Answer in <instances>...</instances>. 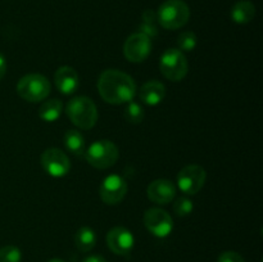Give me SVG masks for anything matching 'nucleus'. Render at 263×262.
<instances>
[{"instance_id":"nucleus-1","label":"nucleus","mask_w":263,"mask_h":262,"mask_svg":"<svg viewBox=\"0 0 263 262\" xmlns=\"http://www.w3.org/2000/svg\"><path fill=\"white\" fill-rule=\"evenodd\" d=\"M98 91L109 104L130 103L136 94V84L130 74L118 69H105L98 80Z\"/></svg>"},{"instance_id":"nucleus-2","label":"nucleus","mask_w":263,"mask_h":262,"mask_svg":"<svg viewBox=\"0 0 263 262\" xmlns=\"http://www.w3.org/2000/svg\"><path fill=\"white\" fill-rule=\"evenodd\" d=\"M66 113L72 123L82 130H90L98 121L97 105L87 97H76L69 100Z\"/></svg>"},{"instance_id":"nucleus-3","label":"nucleus","mask_w":263,"mask_h":262,"mask_svg":"<svg viewBox=\"0 0 263 262\" xmlns=\"http://www.w3.org/2000/svg\"><path fill=\"white\" fill-rule=\"evenodd\" d=\"M157 21L166 30H177L187 23L190 9L182 0H166L159 7Z\"/></svg>"},{"instance_id":"nucleus-4","label":"nucleus","mask_w":263,"mask_h":262,"mask_svg":"<svg viewBox=\"0 0 263 262\" xmlns=\"http://www.w3.org/2000/svg\"><path fill=\"white\" fill-rule=\"evenodd\" d=\"M50 82L40 73H30L23 76L17 84V92L27 102H41L50 94Z\"/></svg>"},{"instance_id":"nucleus-5","label":"nucleus","mask_w":263,"mask_h":262,"mask_svg":"<svg viewBox=\"0 0 263 262\" xmlns=\"http://www.w3.org/2000/svg\"><path fill=\"white\" fill-rule=\"evenodd\" d=\"M118 148L115 143L109 140H98L89 146L87 151H85V157L86 161L91 164L92 167L99 170L109 169L115 166L117 162Z\"/></svg>"},{"instance_id":"nucleus-6","label":"nucleus","mask_w":263,"mask_h":262,"mask_svg":"<svg viewBox=\"0 0 263 262\" xmlns=\"http://www.w3.org/2000/svg\"><path fill=\"white\" fill-rule=\"evenodd\" d=\"M159 69L162 74L170 81H181L187 74L189 69V63L182 53L179 49H167L161 57L159 61Z\"/></svg>"},{"instance_id":"nucleus-7","label":"nucleus","mask_w":263,"mask_h":262,"mask_svg":"<svg viewBox=\"0 0 263 262\" xmlns=\"http://www.w3.org/2000/svg\"><path fill=\"white\" fill-rule=\"evenodd\" d=\"M207 174L199 164H189L177 175V185L180 190L187 195H194L204 186Z\"/></svg>"},{"instance_id":"nucleus-8","label":"nucleus","mask_w":263,"mask_h":262,"mask_svg":"<svg viewBox=\"0 0 263 262\" xmlns=\"http://www.w3.org/2000/svg\"><path fill=\"white\" fill-rule=\"evenodd\" d=\"M144 225L157 238H166L174 229V220L167 211L149 208L144 213Z\"/></svg>"},{"instance_id":"nucleus-9","label":"nucleus","mask_w":263,"mask_h":262,"mask_svg":"<svg viewBox=\"0 0 263 262\" xmlns=\"http://www.w3.org/2000/svg\"><path fill=\"white\" fill-rule=\"evenodd\" d=\"M41 166L53 177L66 176L71 169L67 154L58 148H49L41 154Z\"/></svg>"},{"instance_id":"nucleus-10","label":"nucleus","mask_w":263,"mask_h":262,"mask_svg":"<svg viewBox=\"0 0 263 262\" xmlns=\"http://www.w3.org/2000/svg\"><path fill=\"white\" fill-rule=\"evenodd\" d=\"M127 193V182L120 175H109L103 180L99 188V195L107 204L115 205L122 202Z\"/></svg>"},{"instance_id":"nucleus-11","label":"nucleus","mask_w":263,"mask_h":262,"mask_svg":"<svg viewBox=\"0 0 263 262\" xmlns=\"http://www.w3.org/2000/svg\"><path fill=\"white\" fill-rule=\"evenodd\" d=\"M152 51V41L148 36L140 32L128 36L123 45V54L126 59L133 63H141L149 57Z\"/></svg>"},{"instance_id":"nucleus-12","label":"nucleus","mask_w":263,"mask_h":262,"mask_svg":"<svg viewBox=\"0 0 263 262\" xmlns=\"http://www.w3.org/2000/svg\"><path fill=\"white\" fill-rule=\"evenodd\" d=\"M135 244L133 233L123 226H116L107 234V246L118 256H128Z\"/></svg>"},{"instance_id":"nucleus-13","label":"nucleus","mask_w":263,"mask_h":262,"mask_svg":"<svg viewBox=\"0 0 263 262\" xmlns=\"http://www.w3.org/2000/svg\"><path fill=\"white\" fill-rule=\"evenodd\" d=\"M149 199L157 204H168L176 195V186L172 181L166 179L154 180L146 189Z\"/></svg>"},{"instance_id":"nucleus-14","label":"nucleus","mask_w":263,"mask_h":262,"mask_svg":"<svg viewBox=\"0 0 263 262\" xmlns=\"http://www.w3.org/2000/svg\"><path fill=\"white\" fill-rule=\"evenodd\" d=\"M54 81L59 91L64 95L73 94L80 85L79 73L69 66H63L57 69Z\"/></svg>"},{"instance_id":"nucleus-15","label":"nucleus","mask_w":263,"mask_h":262,"mask_svg":"<svg viewBox=\"0 0 263 262\" xmlns=\"http://www.w3.org/2000/svg\"><path fill=\"white\" fill-rule=\"evenodd\" d=\"M166 97V87L162 82L156 81H148L140 87L139 91V98L141 102L146 105H158L162 103V100Z\"/></svg>"},{"instance_id":"nucleus-16","label":"nucleus","mask_w":263,"mask_h":262,"mask_svg":"<svg viewBox=\"0 0 263 262\" xmlns=\"http://www.w3.org/2000/svg\"><path fill=\"white\" fill-rule=\"evenodd\" d=\"M256 15V7L249 0H240L231 9V20L238 25H247Z\"/></svg>"},{"instance_id":"nucleus-17","label":"nucleus","mask_w":263,"mask_h":262,"mask_svg":"<svg viewBox=\"0 0 263 262\" xmlns=\"http://www.w3.org/2000/svg\"><path fill=\"white\" fill-rule=\"evenodd\" d=\"M64 145L67 151L77 157H82L85 154V139L79 130H68L64 134Z\"/></svg>"},{"instance_id":"nucleus-18","label":"nucleus","mask_w":263,"mask_h":262,"mask_svg":"<svg viewBox=\"0 0 263 262\" xmlns=\"http://www.w3.org/2000/svg\"><path fill=\"white\" fill-rule=\"evenodd\" d=\"M74 244L81 252H89L97 244V235L95 231L89 226H82L77 230L76 236H74Z\"/></svg>"},{"instance_id":"nucleus-19","label":"nucleus","mask_w":263,"mask_h":262,"mask_svg":"<svg viewBox=\"0 0 263 262\" xmlns=\"http://www.w3.org/2000/svg\"><path fill=\"white\" fill-rule=\"evenodd\" d=\"M63 110V104L58 99H50L44 102L39 108V116L41 120L46 122H54L61 117V113Z\"/></svg>"},{"instance_id":"nucleus-20","label":"nucleus","mask_w":263,"mask_h":262,"mask_svg":"<svg viewBox=\"0 0 263 262\" xmlns=\"http://www.w3.org/2000/svg\"><path fill=\"white\" fill-rule=\"evenodd\" d=\"M157 15L153 10H145L143 14V21H141V25L139 27V32L143 33V35L148 36L149 39L156 38L158 35V28L156 25Z\"/></svg>"},{"instance_id":"nucleus-21","label":"nucleus","mask_w":263,"mask_h":262,"mask_svg":"<svg viewBox=\"0 0 263 262\" xmlns=\"http://www.w3.org/2000/svg\"><path fill=\"white\" fill-rule=\"evenodd\" d=\"M144 116H145V113H144L143 107H141L139 103H135V102L128 103L127 107H126L125 109V118L128 121V122L138 125V123L143 122Z\"/></svg>"},{"instance_id":"nucleus-22","label":"nucleus","mask_w":263,"mask_h":262,"mask_svg":"<svg viewBox=\"0 0 263 262\" xmlns=\"http://www.w3.org/2000/svg\"><path fill=\"white\" fill-rule=\"evenodd\" d=\"M197 36L192 31H185L177 39V46H179V50L184 51H192L194 50L195 46H197Z\"/></svg>"},{"instance_id":"nucleus-23","label":"nucleus","mask_w":263,"mask_h":262,"mask_svg":"<svg viewBox=\"0 0 263 262\" xmlns=\"http://www.w3.org/2000/svg\"><path fill=\"white\" fill-rule=\"evenodd\" d=\"M22 253L15 246H4L0 248V262H21Z\"/></svg>"},{"instance_id":"nucleus-24","label":"nucleus","mask_w":263,"mask_h":262,"mask_svg":"<svg viewBox=\"0 0 263 262\" xmlns=\"http://www.w3.org/2000/svg\"><path fill=\"white\" fill-rule=\"evenodd\" d=\"M194 210V204H193L192 200L189 198L181 197L175 202L174 204V211L179 217H185V216H189L190 213Z\"/></svg>"},{"instance_id":"nucleus-25","label":"nucleus","mask_w":263,"mask_h":262,"mask_svg":"<svg viewBox=\"0 0 263 262\" xmlns=\"http://www.w3.org/2000/svg\"><path fill=\"white\" fill-rule=\"evenodd\" d=\"M217 262H246V261H244L243 257H241L239 253H236V252L228 251V252H223L222 254H220Z\"/></svg>"},{"instance_id":"nucleus-26","label":"nucleus","mask_w":263,"mask_h":262,"mask_svg":"<svg viewBox=\"0 0 263 262\" xmlns=\"http://www.w3.org/2000/svg\"><path fill=\"white\" fill-rule=\"evenodd\" d=\"M7 73V61H5L4 55L0 53V80L5 76Z\"/></svg>"},{"instance_id":"nucleus-27","label":"nucleus","mask_w":263,"mask_h":262,"mask_svg":"<svg viewBox=\"0 0 263 262\" xmlns=\"http://www.w3.org/2000/svg\"><path fill=\"white\" fill-rule=\"evenodd\" d=\"M82 262H107V259H105L104 257L94 254V256H89L86 257V258H84L82 259Z\"/></svg>"},{"instance_id":"nucleus-28","label":"nucleus","mask_w":263,"mask_h":262,"mask_svg":"<svg viewBox=\"0 0 263 262\" xmlns=\"http://www.w3.org/2000/svg\"><path fill=\"white\" fill-rule=\"evenodd\" d=\"M48 262H64V261L61 258H51V259H49Z\"/></svg>"}]
</instances>
